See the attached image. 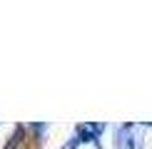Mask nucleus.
Here are the masks:
<instances>
[{"label":"nucleus","mask_w":152,"mask_h":149,"mask_svg":"<svg viewBox=\"0 0 152 149\" xmlns=\"http://www.w3.org/2000/svg\"><path fill=\"white\" fill-rule=\"evenodd\" d=\"M100 129H102L100 124H82V127H80V137H82L85 142H92L95 137H97Z\"/></svg>","instance_id":"1"},{"label":"nucleus","mask_w":152,"mask_h":149,"mask_svg":"<svg viewBox=\"0 0 152 149\" xmlns=\"http://www.w3.org/2000/svg\"><path fill=\"white\" fill-rule=\"evenodd\" d=\"M20 137H23V127H18V129H15V134L10 137V142L5 144V149H15V147H18V142H20Z\"/></svg>","instance_id":"2"}]
</instances>
